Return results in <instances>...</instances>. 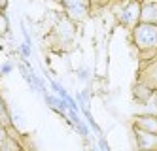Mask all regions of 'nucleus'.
I'll use <instances>...</instances> for the list:
<instances>
[{"mask_svg":"<svg viewBox=\"0 0 157 151\" xmlns=\"http://www.w3.org/2000/svg\"><path fill=\"white\" fill-rule=\"evenodd\" d=\"M131 42L136 47L140 61L153 59L157 55V23L140 21L131 30Z\"/></svg>","mask_w":157,"mask_h":151,"instance_id":"obj_1","label":"nucleus"},{"mask_svg":"<svg viewBox=\"0 0 157 151\" xmlns=\"http://www.w3.org/2000/svg\"><path fill=\"white\" fill-rule=\"evenodd\" d=\"M140 15H142V0H127L117 11V21L121 27L132 30L140 23Z\"/></svg>","mask_w":157,"mask_h":151,"instance_id":"obj_2","label":"nucleus"},{"mask_svg":"<svg viewBox=\"0 0 157 151\" xmlns=\"http://www.w3.org/2000/svg\"><path fill=\"white\" fill-rule=\"evenodd\" d=\"M59 2L64 9V15L74 23L87 19L93 9V0H59Z\"/></svg>","mask_w":157,"mask_h":151,"instance_id":"obj_3","label":"nucleus"},{"mask_svg":"<svg viewBox=\"0 0 157 151\" xmlns=\"http://www.w3.org/2000/svg\"><path fill=\"white\" fill-rule=\"evenodd\" d=\"M136 81L142 83V85H146L148 89H151L153 92L157 91V59L142 61L138 76H136Z\"/></svg>","mask_w":157,"mask_h":151,"instance_id":"obj_4","label":"nucleus"},{"mask_svg":"<svg viewBox=\"0 0 157 151\" xmlns=\"http://www.w3.org/2000/svg\"><path fill=\"white\" fill-rule=\"evenodd\" d=\"M132 134L136 140V147L140 149H155L157 147V132H148L138 126H132Z\"/></svg>","mask_w":157,"mask_h":151,"instance_id":"obj_5","label":"nucleus"},{"mask_svg":"<svg viewBox=\"0 0 157 151\" xmlns=\"http://www.w3.org/2000/svg\"><path fill=\"white\" fill-rule=\"evenodd\" d=\"M74 21L64 17L57 23V27H55V36H59V43H70L72 38H74Z\"/></svg>","mask_w":157,"mask_h":151,"instance_id":"obj_6","label":"nucleus"},{"mask_svg":"<svg viewBox=\"0 0 157 151\" xmlns=\"http://www.w3.org/2000/svg\"><path fill=\"white\" fill-rule=\"evenodd\" d=\"M132 126H138L142 130H148V132H157V113H140V115H134L132 117Z\"/></svg>","mask_w":157,"mask_h":151,"instance_id":"obj_7","label":"nucleus"},{"mask_svg":"<svg viewBox=\"0 0 157 151\" xmlns=\"http://www.w3.org/2000/svg\"><path fill=\"white\" fill-rule=\"evenodd\" d=\"M140 21L157 23V0L142 2V15H140Z\"/></svg>","mask_w":157,"mask_h":151,"instance_id":"obj_8","label":"nucleus"},{"mask_svg":"<svg viewBox=\"0 0 157 151\" xmlns=\"http://www.w3.org/2000/svg\"><path fill=\"white\" fill-rule=\"evenodd\" d=\"M0 125H4V126H10V125H12V115H10V108L6 106V102H4L2 95H0Z\"/></svg>","mask_w":157,"mask_h":151,"instance_id":"obj_9","label":"nucleus"},{"mask_svg":"<svg viewBox=\"0 0 157 151\" xmlns=\"http://www.w3.org/2000/svg\"><path fill=\"white\" fill-rule=\"evenodd\" d=\"M10 140V134H8V126L0 125V149H4L6 142Z\"/></svg>","mask_w":157,"mask_h":151,"instance_id":"obj_10","label":"nucleus"},{"mask_svg":"<svg viewBox=\"0 0 157 151\" xmlns=\"http://www.w3.org/2000/svg\"><path fill=\"white\" fill-rule=\"evenodd\" d=\"M12 70H13V64L10 61H6V62H2V66H0V76H10Z\"/></svg>","mask_w":157,"mask_h":151,"instance_id":"obj_11","label":"nucleus"},{"mask_svg":"<svg viewBox=\"0 0 157 151\" xmlns=\"http://www.w3.org/2000/svg\"><path fill=\"white\" fill-rule=\"evenodd\" d=\"M19 51H21V55H23L25 59H29V57H30V43H29V42L21 43V45H19Z\"/></svg>","mask_w":157,"mask_h":151,"instance_id":"obj_12","label":"nucleus"},{"mask_svg":"<svg viewBox=\"0 0 157 151\" xmlns=\"http://www.w3.org/2000/svg\"><path fill=\"white\" fill-rule=\"evenodd\" d=\"M8 6V0H0V9H4Z\"/></svg>","mask_w":157,"mask_h":151,"instance_id":"obj_13","label":"nucleus"},{"mask_svg":"<svg viewBox=\"0 0 157 151\" xmlns=\"http://www.w3.org/2000/svg\"><path fill=\"white\" fill-rule=\"evenodd\" d=\"M100 2H108V0H100Z\"/></svg>","mask_w":157,"mask_h":151,"instance_id":"obj_14","label":"nucleus"},{"mask_svg":"<svg viewBox=\"0 0 157 151\" xmlns=\"http://www.w3.org/2000/svg\"><path fill=\"white\" fill-rule=\"evenodd\" d=\"M153 59H157V55H155V57H153Z\"/></svg>","mask_w":157,"mask_h":151,"instance_id":"obj_15","label":"nucleus"},{"mask_svg":"<svg viewBox=\"0 0 157 151\" xmlns=\"http://www.w3.org/2000/svg\"><path fill=\"white\" fill-rule=\"evenodd\" d=\"M55 2H59V0H55Z\"/></svg>","mask_w":157,"mask_h":151,"instance_id":"obj_16","label":"nucleus"}]
</instances>
